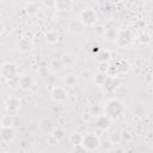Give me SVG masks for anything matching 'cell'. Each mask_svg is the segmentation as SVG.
Segmentation results:
<instances>
[{"mask_svg":"<svg viewBox=\"0 0 153 153\" xmlns=\"http://www.w3.org/2000/svg\"><path fill=\"white\" fill-rule=\"evenodd\" d=\"M108 68H109V62H98V72H102V73H106L108 72Z\"/></svg>","mask_w":153,"mask_h":153,"instance_id":"37","label":"cell"},{"mask_svg":"<svg viewBox=\"0 0 153 153\" xmlns=\"http://www.w3.org/2000/svg\"><path fill=\"white\" fill-rule=\"evenodd\" d=\"M23 37H26V38H29V39H32L33 33H32V31H26V32H24Z\"/></svg>","mask_w":153,"mask_h":153,"instance_id":"40","label":"cell"},{"mask_svg":"<svg viewBox=\"0 0 153 153\" xmlns=\"http://www.w3.org/2000/svg\"><path fill=\"white\" fill-rule=\"evenodd\" d=\"M38 129L43 135H51L55 129V124L50 117H42L38 121Z\"/></svg>","mask_w":153,"mask_h":153,"instance_id":"7","label":"cell"},{"mask_svg":"<svg viewBox=\"0 0 153 153\" xmlns=\"http://www.w3.org/2000/svg\"><path fill=\"white\" fill-rule=\"evenodd\" d=\"M49 67H51V69L55 71V72H59V71H61L63 68V66L61 63V60H59V61L57 60H51Z\"/></svg>","mask_w":153,"mask_h":153,"instance_id":"33","label":"cell"},{"mask_svg":"<svg viewBox=\"0 0 153 153\" xmlns=\"http://www.w3.org/2000/svg\"><path fill=\"white\" fill-rule=\"evenodd\" d=\"M18 86L23 90V91H30L33 86V78L29 74H23L19 76V82Z\"/></svg>","mask_w":153,"mask_h":153,"instance_id":"14","label":"cell"},{"mask_svg":"<svg viewBox=\"0 0 153 153\" xmlns=\"http://www.w3.org/2000/svg\"><path fill=\"white\" fill-rule=\"evenodd\" d=\"M116 35H117V31H115L112 27H110V29H106V31H105V37L108 38V39H111V41H114L115 39V37H116Z\"/></svg>","mask_w":153,"mask_h":153,"instance_id":"36","label":"cell"},{"mask_svg":"<svg viewBox=\"0 0 153 153\" xmlns=\"http://www.w3.org/2000/svg\"><path fill=\"white\" fill-rule=\"evenodd\" d=\"M137 39H139V42H140L141 44H149V43L152 42V36H151V33L143 31V32L140 33V36H139Z\"/></svg>","mask_w":153,"mask_h":153,"instance_id":"26","label":"cell"},{"mask_svg":"<svg viewBox=\"0 0 153 153\" xmlns=\"http://www.w3.org/2000/svg\"><path fill=\"white\" fill-rule=\"evenodd\" d=\"M37 74H38V76L45 79L50 74V68L48 66H38L37 67Z\"/></svg>","mask_w":153,"mask_h":153,"instance_id":"27","label":"cell"},{"mask_svg":"<svg viewBox=\"0 0 153 153\" xmlns=\"http://www.w3.org/2000/svg\"><path fill=\"white\" fill-rule=\"evenodd\" d=\"M17 47H18L19 51H22V53H27V51H30V50L32 49L33 43H32V39H29V38H26V37H23V36H22V38H20V39L18 41V43H17Z\"/></svg>","mask_w":153,"mask_h":153,"instance_id":"16","label":"cell"},{"mask_svg":"<svg viewBox=\"0 0 153 153\" xmlns=\"http://www.w3.org/2000/svg\"><path fill=\"white\" fill-rule=\"evenodd\" d=\"M102 114H104V108H102V106H99L97 104L91 105V108H90V115H92V116L96 117V116H99Z\"/></svg>","mask_w":153,"mask_h":153,"instance_id":"28","label":"cell"},{"mask_svg":"<svg viewBox=\"0 0 153 153\" xmlns=\"http://www.w3.org/2000/svg\"><path fill=\"white\" fill-rule=\"evenodd\" d=\"M55 1H56V0H43V4H44L47 7L55 8Z\"/></svg>","mask_w":153,"mask_h":153,"instance_id":"39","label":"cell"},{"mask_svg":"<svg viewBox=\"0 0 153 153\" xmlns=\"http://www.w3.org/2000/svg\"><path fill=\"white\" fill-rule=\"evenodd\" d=\"M121 85V81L118 80V78H114V76H108V79L105 80V82L100 86L103 92L105 93H112L118 86Z\"/></svg>","mask_w":153,"mask_h":153,"instance_id":"11","label":"cell"},{"mask_svg":"<svg viewBox=\"0 0 153 153\" xmlns=\"http://www.w3.org/2000/svg\"><path fill=\"white\" fill-rule=\"evenodd\" d=\"M100 148L103 149V151H106V152H110V151H112V148H114V143L108 139L106 141H100Z\"/></svg>","mask_w":153,"mask_h":153,"instance_id":"34","label":"cell"},{"mask_svg":"<svg viewBox=\"0 0 153 153\" xmlns=\"http://www.w3.org/2000/svg\"><path fill=\"white\" fill-rule=\"evenodd\" d=\"M147 111H148V109L145 103L136 102V103H133V105H131V112L137 118H142L145 115H147Z\"/></svg>","mask_w":153,"mask_h":153,"instance_id":"13","label":"cell"},{"mask_svg":"<svg viewBox=\"0 0 153 153\" xmlns=\"http://www.w3.org/2000/svg\"><path fill=\"white\" fill-rule=\"evenodd\" d=\"M82 139H84V135L80 134V133H73L69 135V143L72 146H75V145H82Z\"/></svg>","mask_w":153,"mask_h":153,"instance_id":"23","label":"cell"},{"mask_svg":"<svg viewBox=\"0 0 153 153\" xmlns=\"http://www.w3.org/2000/svg\"><path fill=\"white\" fill-rule=\"evenodd\" d=\"M55 141H61V140H63L65 137H66V130L63 129V128H56L55 127V129L53 130V133H51V135H50Z\"/></svg>","mask_w":153,"mask_h":153,"instance_id":"22","label":"cell"},{"mask_svg":"<svg viewBox=\"0 0 153 153\" xmlns=\"http://www.w3.org/2000/svg\"><path fill=\"white\" fill-rule=\"evenodd\" d=\"M60 60H61L62 66L66 67V68H72L76 65V55L73 54V53H69V51L62 54Z\"/></svg>","mask_w":153,"mask_h":153,"instance_id":"12","label":"cell"},{"mask_svg":"<svg viewBox=\"0 0 153 153\" xmlns=\"http://www.w3.org/2000/svg\"><path fill=\"white\" fill-rule=\"evenodd\" d=\"M73 7V0H56L55 1V10L66 12Z\"/></svg>","mask_w":153,"mask_h":153,"instance_id":"18","label":"cell"},{"mask_svg":"<svg viewBox=\"0 0 153 153\" xmlns=\"http://www.w3.org/2000/svg\"><path fill=\"white\" fill-rule=\"evenodd\" d=\"M105 31H106V27L102 24H98V25H94V32L98 35V36H104L105 35Z\"/></svg>","mask_w":153,"mask_h":153,"instance_id":"35","label":"cell"},{"mask_svg":"<svg viewBox=\"0 0 153 153\" xmlns=\"http://www.w3.org/2000/svg\"><path fill=\"white\" fill-rule=\"evenodd\" d=\"M68 31L72 33V35H81L84 31H85V27L86 25L81 22L80 18H72L69 22H68Z\"/></svg>","mask_w":153,"mask_h":153,"instance_id":"6","label":"cell"},{"mask_svg":"<svg viewBox=\"0 0 153 153\" xmlns=\"http://www.w3.org/2000/svg\"><path fill=\"white\" fill-rule=\"evenodd\" d=\"M122 0H109V2L110 4H112V5H117V4H120Z\"/></svg>","mask_w":153,"mask_h":153,"instance_id":"42","label":"cell"},{"mask_svg":"<svg viewBox=\"0 0 153 153\" xmlns=\"http://www.w3.org/2000/svg\"><path fill=\"white\" fill-rule=\"evenodd\" d=\"M104 114L111 120H117L124 114V103L118 98H110L104 104Z\"/></svg>","mask_w":153,"mask_h":153,"instance_id":"1","label":"cell"},{"mask_svg":"<svg viewBox=\"0 0 153 153\" xmlns=\"http://www.w3.org/2000/svg\"><path fill=\"white\" fill-rule=\"evenodd\" d=\"M16 137L13 127H1V140L5 143H11Z\"/></svg>","mask_w":153,"mask_h":153,"instance_id":"15","label":"cell"},{"mask_svg":"<svg viewBox=\"0 0 153 153\" xmlns=\"http://www.w3.org/2000/svg\"><path fill=\"white\" fill-rule=\"evenodd\" d=\"M62 82H63L65 86H67V87H74V86H76V84H78V76H76V74H74V73H68V74L63 75Z\"/></svg>","mask_w":153,"mask_h":153,"instance_id":"19","label":"cell"},{"mask_svg":"<svg viewBox=\"0 0 153 153\" xmlns=\"http://www.w3.org/2000/svg\"><path fill=\"white\" fill-rule=\"evenodd\" d=\"M134 41V35L129 29H121L117 31V35L114 39L115 44L120 48H128Z\"/></svg>","mask_w":153,"mask_h":153,"instance_id":"2","label":"cell"},{"mask_svg":"<svg viewBox=\"0 0 153 153\" xmlns=\"http://www.w3.org/2000/svg\"><path fill=\"white\" fill-rule=\"evenodd\" d=\"M1 76L8 81L19 76V69L14 62H4L1 66Z\"/></svg>","mask_w":153,"mask_h":153,"instance_id":"3","label":"cell"},{"mask_svg":"<svg viewBox=\"0 0 153 153\" xmlns=\"http://www.w3.org/2000/svg\"><path fill=\"white\" fill-rule=\"evenodd\" d=\"M72 151L73 152H85V147L82 145H75V146H72Z\"/></svg>","mask_w":153,"mask_h":153,"instance_id":"38","label":"cell"},{"mask_svg":"<svg viewBox=\"0 0 153 153\" xmlns=\"http://www.w3.org/2000/svg\"><path fill=\"white\" fill-rule=\"evenodd\" d=\"M50 97L55 102H66L68 99V92L62 86H55L50 90Z\"/></svg>","mask_w":153,"mask_h":153,"instance_id":"10","label":"cell"},{"mask_svg":"<svg viewBox=\"0 0 153 153\" xmlns=\"http://www.w3.org/2000/svg\"><path fill=\"white\" fill-rule=\"evenodd\" d=\"M106 74H108V76H114V78L118 76L120 72H118V68H117V66H116L115 63H114V65H109V68H108V72H106Z\"/></svg>","mask_w":153,"mask_h":153,"instance_id":"31","label":"cell"},{"mask_svg":"<svg viewBox=\"0 0 153 153\" xmlns=\"http://www.w3.org/2000/svg\"><path fill=\"white\" fill-rule=\"evenodd\" d=\"M82 146L85 147L86 151H96L100 147V139L98 135L93 133H87L84 135Z\"/></svg>","mask_w":153,"mask_h":153,"instance_id":"4","label":"cell"},{"mask_svg":"<svg viewBox=\"0 0 153 153\" xmlns=\"http://www.w3.org/2000/svg\"><path fill=\"white\" fill-rule=\"evenodd\" d=\"M106 79H108V74H106V73L97 72V73L94 74V76H93V82H94L96 85H98V86H102V85L105 82Z\"/></svg>","mask_w":153,"mask_h":153,"instance_id":"24","label":"cell"},{"mask_svg":"<svg viewBox=\"0 0 153 153\" xmlns=\"http://www.w3.org/2000/svg\"><path fill=\"white\" fill-rule=\"evenodd\" d=\"M59 39H60V35L55 30H50V31L45 32V35H44V41L49 44H55L59 42Z\"/></svg>","mask_w":153,"mask_h":153,"instance_id":"20","label":"cell"},{"mask_svg":"<svg viewBox=\"0 0 153 153\" xmlns=\"http://www.w3.org/2000/svg\"><path fill=\"white\" fill-rule=\"evenodd\" d=\"M19 109H20V100L17 97H10L6 100V104H5L6 114L16 116V115H18Z\"/></svg>","mask_w":153,"mask_h":153,"instance_id":"8","label":"cell"},{"mask_svg":"<svg viewBox=\"0 0 153 153\" xmlns=\"http://www.w3.org/2000/svg\"><path fill=\"white\" fill-rule=\"evenodd\" d=\"M151 121L153 122V115H151Z\"/></svg>","mask_w":153,"mask_h":153,"instance_id":"43","label":"cell"},{"mask_svg":"<svg viewBox=\"0 0 153 153\" xmlns=\"http://www.w3.org/2000/svg\"><path fill=\"white\" fill-rule=\"evenodd\" d=\"M111 118L109 116H106L105 114H102L99 116H96L94 118V127L98 129V130H102V131H106L110 129L111 127Z\"/></svg>","mask_w":153,"mask_h":153,"instance_id":"9","label":"cell"},{"mask_svg":"<svg viewBox=\"0 0 153 153\" xmlns=\"http://www.w3.org/2000/svg\"><path fill=\"white\" fill-rule=\"evenodd\" d=\"M14 124V116L12 115H4L1 118V127H13Z\"/></svg>","mask_w":153,"mask_h":153,"instance_id":"25","label":"cell"},{"mask_svg":"<svg viewBox=\"0 0 153 153\" xmlns=\"http://www.w3.org/2000/svg\"><path fill=\"white\" fill-rule=\"evenodd\" d=\"M96 56L98 62H109L111 60V53L108 49H100Z\"/></svg>","mask_w":153,"mask_h":153,"instance_id":"21","label":"cell"},{"mask_svg":"<svg viewBox=\"0 0 153 153\" xmlns=\"http://www.w3.org/2000/svg\"><path fill=\"white\" fill-rule=\"evenodd\" d=\"M121 135H122V140H124V139H127V140H129V139L131 137V136L129 135V133H128V131H123V133H122Z\"/></svg>","mask_w":153,"mask_h":153,"instance_id":"41","label":"cell"},{"mask_svg":"<svg viewBox=\"0 0 153 153\" xmlns=\"http://www.w3.org/2000/svg\"><path fill=\"white\" fill-rule=\"evenodd\" d=\"M115 65L117 66L120 74H127L131 68V65L127 59H120L115 62Z\"/></svg>","mask_w":153,"mask_h":153,"instance_id":"17","label":"cell"},{"mask_svg":"<svg viewBox=\"0 0 153 153\" xmlns=\"http://www.w3.org/2000/svg\"><path fill=\"white\" fill-rule=\"evenodd\" d=\"M25 11L27 14H36L38 12V6L35 2H29L25 6Z\"/></svg>","mask_w":153,"mask_h":153,"instance_id":"30","label":"cell"},{"mask_svg":"<svg viewBox=\"0 0 153 153\" xmlns=\"http://www.w3.org/2000/svg\"><path fill=\"white\" fill-rule=\"evenodd\" d=\"M45 85H47V87L49 86V87H55V86H57V78L56 76H53V75H48L47 78H45Z\"/></svg>","mask_w":153,"mask_h":153,"instance_id":"32","label":"cell"},{"mask_svg":"<svg viewBox=\"0 0 153 153\" xmlns=\"http://www.w3.org/2000/svg\"><path fill=\"white\" fill-rule=\"evenodd\" d=\"M109 140L114 143V145H118L122 141V135L118 131H112L109 134Z\"/></svg>","mask_w":153,"mask_h":153,"instance_id":"29","label":"cell"},{"mask_svg":"<svg viewBox=\"0 0 153 153\" xmlns=\"http://www.w3.org/2000/svg\"><path fill=\"white\" fill-rule=\"evenodd\" d=\"M79 18L81 19V22L86 25V26H94L97 20H98V16L94 10L92 8H85L81 11Z\"/></svg>","mask_w":153,"mask_h":153,"instance_id":"5","label":"cell"}]
</instances>
